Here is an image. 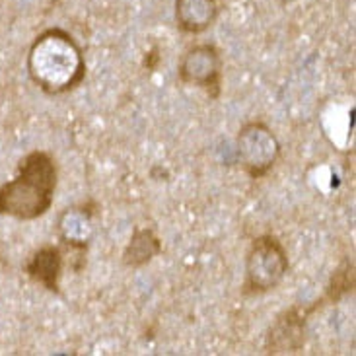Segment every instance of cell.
I'll return each instance as SVG.
<instances>
[{
	"label": "cell",
	"instance_id": "obj_9",
	"mask_svg": "<svg viewBox=\"0 0 356 356\" xmlns=\"http://www.w3.org/2000/svg\"><path fill=\"white\" fill-rule=\"evenodd\" d=\"M218 18V0H175V24L183 33L199 35Z\"/></svg>",
	"mask_w": 356,
	"mask_h": 356
},
{
	"label": "cell",
	"instance_id": "obj_2",
	"mask_svg": "<svg viewBox=\"0 0 356 356\" xmlns=\"http://www.w3.org/2000/svg\"><path fill=\"white\" fill-rule=\"evenodd\" d=\"M58 170L45 150L29 152L18 165L12 181L0 187V214L18 220H35L47 214L55 201Z\"/></svg>",
	"mask_w": 356,
	"mask_h": 356
},
{
	"label": "cell",
	"instance_id": "obj_12",
	"mask_svg": "<svg viewBox=\"0 0 356 356\" xmlns=\"http://www.w3.org/2000/svg\"><path fill=\"white\" fill-rule=\"evenodd\" d=\"M158 63H160L158 47L150 49V51L146 53V57H145V68H148V70L152 72V70H156V67H158Z\"/></svg>",
	"mask_w": 356,
	"mask_h": 356
},
{
	"label": "cell",
	"instance_id": "obj_8",
	"mask_svg": "<svg viewBox=\"0 0 356 356\" xmlns=\"http://www.w3.org/2000/svg\"><path fill=\"white\" fill-rule=\"evenodd\" d=\"M65 267V255L57 245H45L38 250L26 263V273L33 282L41 284L43 289L58 294L60 292V277Z\"/></svg>",
	"mask_w": 356,
	"mask_h": 356
},
{
	"label": "cell",
	"instance_id": "obj_4",
	"mask_svg": "<svg viewBox=\"0 0 356 356\" xmlns=\"http://www.w3.org/2000/svg\"><path fill=\"white\" fill-rule=\"evenodd\" d=\"M280 143L267 123L250 121L236 136V160L251 179H263L270 174L280 158Z\"/></svg>",
	"mask_w": 356,
	"mask_h": 356
},
{
	"label": "cell",
	"instance_id": "obj_6",
	"mask_svg": "<svg viewBox=\"0 0 356 356\" xmlns=\"http://www.w3.org/2000/svg\"><path fill=\"white\" fill-rule=\"evenodd\" d=\"M325 306L321 298L314 306H292L284 309L279 318L275 319L273 327L265 339V353L267 355H292L298 353L306 345V333H308V318Z\"/></svg>",
	"mask_w": 356,
	"mask_h": 356
},
{
	"label": "cell",
	"instance_id": "obj_1",
	"mask_svg": "<svg viewBox=\"0 0 356 356\" xmlns=\"http://www.w3.org/2000/svg\"><path fill=\"white\" fill-rule=\"evenodd\" d=\"M28 70L47 96H63L84 82L86 58L68 31L51 28L38 35L29 49Z\"/></svg>",
	"mask_w": 356,
	"mask_h": 356
},
{
	"label": "cell",
	"instance_id": "obj_3",
	"mask_svg": "<svg viewBox=\"0 0 356 356\" xmlns=\"http://www.w3.org/2000/svg\"><path fill=\"white\" fill-rule=\"evenodd\" d=\"M290 270L289 251L273 234H261L251 241L245 253L243 296H261L279 289Z\"/></svg>",
	"mask_w": 356,
	"mask_h": 356
},
{
	"label": "cell",
	"instance_id": "obj_11",
	"mask_svg": "<svg viewBox=\"0 0 356 356\" xmlns=\"http://www.w3.org/2000/svg\"><path fill=\"white\" fill-rule=\"evenodd\" d=\"M355 286V265L345 261L341 267L337 269V273L331 277V282H329L325 294L321 296V302L323 304H335L339 300L343 298L345 294H348Z\"/></svg>",
	"mask_w": 356,
	"mask_h": 356
},
{
	"label": "cell",
	"instance_id": "obj_5",
	"mask_svg": "<svg viewBox=\"0 0 356 356\" xmlns=\"http://www.w3.org/2000/svg\"><path fill=\"white\" fill-rule=\"evenodd\" d=\"M177 78L185 86L202 90L211 99L222 94V55L211 43L189 47L179 58Z\"/></svg>",
	"mask_w": 356,
	"mask_h": 356
},
{
	"label": "cell",
	"instance_id": "obj_7",
	"mask_svg": "<svg viewBox=\"0 0 356 356\" xmlns=\"http://www.w3.org/2000/svg\"><path fill=\"white\" fill-rule=\"evenodd\" d=\"M96 211V202H86V204L68 207L60 212L57 222L58 240L63 241V245H67L72 253L86 257L88 245L96 232V226H94Z\"/></svg>",
	"mask_w": 356,
	"mask_h": 356
},
{
	"label": "cell",
	"instance_id": "obj_10",
	"mask_svg": "<svg viewBox=\"0 0 356 356\" xmlns=\"http://www.w3.org/2000/svg\"><path fill=\"white\" fill-rule=\"evenodd\" d=\"M162 251V241L152 228H136L123 251V265L129 269H140Z\"/></svg>",
	"mask_w": 356,
	"mask_h": 356
}]
</instances>
